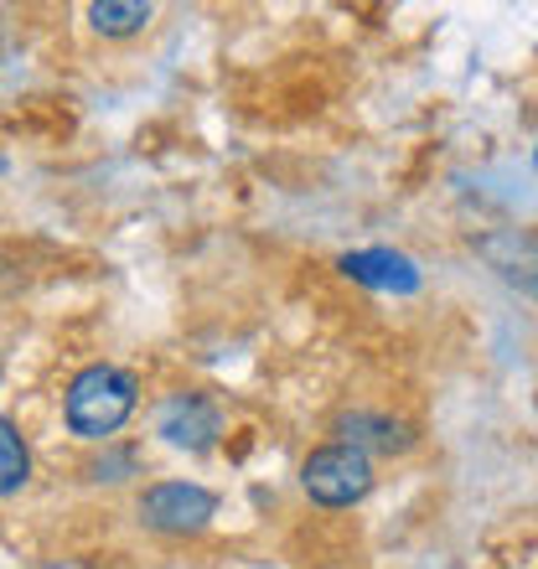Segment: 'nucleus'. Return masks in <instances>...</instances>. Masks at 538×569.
Instances as JSON below:
<instances>
[{
    "mask_svg": "<svg viewBox=\"0 0 538 569\" xmlns=\"http://www.w3.org/2000/svg\"><path fill=\"white\" fill-rule=\"evenodd\" d=\"M27 481H31V450L21 440V430H16V420L6 415L0 420V492L16 497Z\"/></svg>",
    "mask_w": 538,
    "mask_h": 569,
    "instance_id": "6e6552de",
    "label": "nucleus"
},
{
    "mask_svg": "<svg viewBox=\"0 0 538 569\" xmlns=\"http://www.w3.org/2000/svg\"><path fill=\"white\" fill-rule=\"evenodd\" d=\"M534 415H538V399H534Z\"/></svg>",
    "mask_w": 538,
    "mask_h": 569,
    "instance_id": "9d476101",
    "label": "nucleus"
},
{
    "mask_svg": "<svg viewBox=\"0 0 538 569\" xmlns=\"http://www.w3.org/2000/svg\"><path fill=\"white\" fill-rule=\"evenodd\" d=\"M83 16L99 37H134L156 21V6H146V0H93Z\"/></svg>",
    "mask_w": 538,
    "mask_h": 569,
    "instance_id": "0eeeda50",
    "label": "nucleus"
},
{
    "mask_svg": "<svg viewBox=\"0 0 538 569\" xmlns=\"http://www.w3.org/2000/svg\"><path fill=\"white\" fill-rule=\"evenodd\" d=\"M150 425H156V435H161L166 446L187 450V456H208L223 440V409L197 389L166 393L161 405H156V415H150Z\"/></svg>",
    "mask_w": 538,
    "mask_h": 569,
    "instance_id": "20e7f679",
    "label": "nucleus"
},
{
    "mask_svg": "<svg viewBox=\"0 0 538 569\" xmlns=\"http://www.w3.org/2000/svg\"><path fill=\"white\" fill-rule=\"evenodd\" d=\"M337 430V440L352 450H362V456H404V450H415V425L399 420V415H383V409H352V415H342V420L331 425Z\"/></svg>",
    "mask_w": 538,
    "mask_h": 569,
    "instance_id": "423d86ee",
    "label": "nucleus"
},
{
    "mask_svg": "<svg viewBox=\"0 0 538 569\" xmlns=\"http://www.w3.org/2000/svg\"><path fill=\"white\" fill-rule=\"evenodd\" d=\"M534 166H538V150H534Z\"/></svg>",
    "mask_w": 538,
    "mask_h": 569,
    "instance_id": "9b49d317",
    "label": "nucleus"
},
{
    "mask_svg": "<svg viewBox=\"0 0 538 569\" xmlns=\"http://www.w3.org/2000/svg\"><path fill=\"white\" fill-rule=\"evenodd\" d=\"M134 512H140V523H146L150 533L192 539V533L212 528V518H218V492L202 487V481H177V477L150 481L146 492H140V502H134Z\"/></svg>",
    "mask_w": 538,
    "mask_h": 569,
    "instance_id": "7ed1b4c3",
    "label": "nucleus"
},
{
    "mask_svg": "<svg viewBox=\"0 0 538 569\" xmlns=\"http://www.w3.org/2000/svg\"><path fill=\"white\" fill-rule=\"evenodd\" d=\"M89 477L93 481H124V477H140V450L134 446H109L99 461H89Z\"/></svg>",
    "mask_w": 538,
    "mask_h": 569,
    "instance_id": "1a4fd4ad",
    "label": "nucleus"
},
{
    "mask_svg": "<svg viewBox=\"0 0 538 569\" xmlns=\"http://www.w3.org/2000/svg\"><path fill=\"white\" fill-rule=\"evenodd\" d=\"M373 456L331 440V446H316L306 461H300V492L311 497L316 508H352L373 492Z\"/></svg>",
    "mask_w": 538,
    "mask_h": 569,
    "instance_id": "f03ea898",
    "label": "nucleus"
},
{
    "mask_svg": "<svg viewBox=\"0 0 538 569\" xmlns=\"http://www.w3.org/2000/svg\"><path fill=\"white\" fill-rule=\"evenodd\" d=\"M337 270L347 274L352 284H368V290H383V296H415L419 290V264L409 254H399V249H352V254L337 259Z\"/></svg>",
    "mask_w": 538,
    "mask_h": 569,
    "instance_id": "39448f33",
    "label": "nucleus"
},
{
    "mask_svg": "<svg viewBox=\"0 0 538 569\" xmlns=\"http://www.w3.org/2000/svg\"><path fill=\"white\" fill-rule=\"evenodd\" d=\"M140 409V378L130 368H114V362H89L78 368L68 393H62V425L78 440H114V435L130 425V415Z\"/></svg>",
    "mask_w": 538,
    "mask_h": 569,
    "instance_id": "f257e3e1",
    "label": "nucleus"
}]
</instances>
